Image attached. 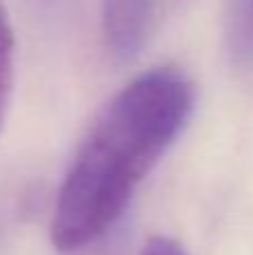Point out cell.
Masks as SVG:
<instances>
[{
    "label": "cell",
    "instance_id": "6da1fadb",
    "mask_svg": "<svg viewBox=\"0 0 253 255\" xmlns=\"http://www.w3.org/2000/svg\"><path fill=\"white\" fill-rule=\"evenodd\" d=\"M193 108V83L175 67L143 72L101 108L54 202L49 240L58 253L83 251L119 222Z\"/></svg>",
    "mask_w": 253,
    "mask_h": 255
},
{
    "label": "cell",
    "instance_id": "7a4b0ae2",
    "mask_svg": "<svg viewBox=\"0 0 253 255\" xmlns=\"http://www.w3.org/2000/svg\"><path fill=\"white\" fill-rule=\"evenodd\" d=\"M155 0H101L106 49L119 63L139 56L150 34Z\"/></svg>",
    "mask_w": 253,
    "mask_h": 255
},
{
    "label": "cell",
    "instance_id": "3957f363",
    "mask_svg": "<svg viewBox=\"0 0 253 255\" xmlns=\"http://www.w3.org/2000/svg\"><path fill=\"white\" fill-rule=\"evenodd\" d=\"M13 58H16V36L9 20V11L0 0V130L4 128L13 94Z\"/></svg>",
    "mask_w": 253,
    "mask_h": 255
},
{
    "label": "cell",
    "instance_id": "277c9868",
    "mask_svg": "<svg viewBox=\"0 0 253 255\" xmlns=\"http://www.w3.org/2000/svg\"><path fill=\"white\" fill-rule=\"evenodd\" d=\"M229 43L240 61H253V0H231Z\"/></svg>",
    "mask_w": 253,
    "mask_h": 255
},
{
    "label": "cell",
    "instance_id": "5b68a950",
    "mask_svg": "<svg viewBox=\"0 0 253 255\" xmlns=\"http://www.w3.org/2000/svg\"><path fill=\"white\" fill-rule=\"evenodd\" d=\"M141 255H188V253L175 240L164 238V235H155V238H150L143 244Z\"/></svg>",
    "mask_w": 253,
    "mask_h": 255
}]
</instances>
